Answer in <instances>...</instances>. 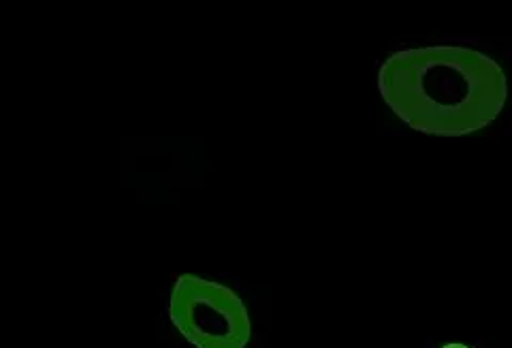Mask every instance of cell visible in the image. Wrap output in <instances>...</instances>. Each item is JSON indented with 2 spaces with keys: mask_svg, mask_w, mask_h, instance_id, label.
<instances>
[{
  "mask_svg": "<svg viewBox=\"0 0 512 348\" xmlns=\"http://www.w3.org/2000/svg\"><path fill=\"white\" fill-rule=\"evenodd\" d=\"M378 88L410 129L440 137L485 129L502 114L508 97L498 62L457 45L395 52L380 67Z\"/></svg>",
  "mask_w": 512,
  "mask_h": 348,
  "instance_id": "cell-1",
  "label": "cell"
},
{
  "mask_svg": "<svg viewBox=\"0 0 512 348\" xmlns=\"http://www.w3.org/2000/svg\"><path fill=\"white\" fill-rule=\"evenodd\" d=\"M442 348H468V346H463V344H446Z\"/></svg>",
  "mask_w": 512,
  "mask_h": 348,
  "instance_id": "cell-3",
  "label": "cell"
},
{
  "mask_svg": "<svg viewBox=\"0 0 512 348\" xmlns=\"http://www.w3.org/2000/svg\"><path fill=\"white\" fill-rule=\"evenodd\" d=\"M169 319L197 348H246L250 316L231 289L218 282L184 274L175 280Z\"/></svg>",
  "mask_w": 512,
  "mask_h": 348,
  "instance_id": "cell-2",
  "label": "cell"
}]
</instances>
